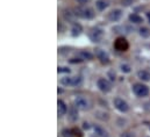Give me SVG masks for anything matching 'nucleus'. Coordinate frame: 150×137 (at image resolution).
Here are the masks:
<instances>
[{"label":"nucleus","instance_id":"nucleus-1","mask_svg":"<svg viewBox=\"0 0 150 137\" xmlns=\"http://www.w3.org/2000/svg\"><path fill=\"white\" fill-rule=\"evenodd\" d=\"M59 83L64 86H78L81 83L80 77H63L61 78Z\"/></svg>","mask_w":150,"mask_h":137},{"label":"nucleus","instance_id":"nucleus-2","mask_svg":"<svg viewBox=\"0 0 150 137\" xmlns=\"http://www.w3.org/2000/svg\"><path fill=\"white\" fill-rule=\"evenodd\" d=\"M75 15L83 19H92L94 16V12L92 8H77L75 11Z\"/></svg>","mask_w":150,"mask_h":137},{"label":"nucleus","instance_id":"nucleus-3","mask_svg":"<svg viewBox=\"0 0 150 137\" xmlns=\"http://www.w3.org/2000/svg\"><path fill=\"white\" fill-rule=\"evenodd\" d=\"M133 91L134 93L140 97V98H143V97H147L149 94V88L148 86L143 85V84H135L134 87H133Z\"/></svg>","mask_w":150,"mask_h":137},{"label":"nucleus","instance_id":"nucleus-4","mask_svg":"<svg viewBox=\"0 0 150 137\" xmlns=\"http://www.w3.org/2000/svg\"><path fill=\"white\" fill-rule=\"evenodd\" d=\"M114 106H115V108H116L117 110H120V112H122V113H126V112H128V109H129L128 103L126 102L123 99H121V98H115V99H114Z\"/></svg>","mask_w":150,"mask_h":137},{"label":"nucleus","instance_id":"nucleus-5","mask_svg":"<svg viewBox=\"0 0 150 137\" xmlns=\"http://www.w3.org/2000/svg\"><path fill=\"white\" fill-rule=\"evenodd\" d=\"M97 85H98V88H99L101 92L107 93V92L111 91V83H110L107 79H105V78H100V79H98Z\"/></svg>","mask_w":150,"mask_h":137},{"label":"nucleus","instance_id":"nucleus-6","mask_svg":"<svg viewBox=\"0 0 150 137\" xmlns=\"http://www.w3.org/2000/svg\"><path fill=\"white\" fill-rule=\"evenodd\" d=\"M74 103H75L76 108L81 109V110H85V109L88 108V101H87V99L84 98V97H77V98H75Z\"/></svg>","mask_w":150,"mask_h":137},{"label":"nucleus","instance_id":"nucleus-7","mask_svg":"<svg viewBox=\"0 0 150 137\" xmlns=\"http://www.w3.org/2000/svg\"><path fill=\"white\" fill-rule=\"evenodd\" d=\"M114 48L119 51H126L128 49V42L123 37H119L114 43Z\"/></svg>","mask_w":150,"mask_h":137},{"label":"nucleus","instance_id":"nucleus-8","mask_svg":"<svg viewBox=\"0 0 150 137\" xmlns=\"http://www.w3.org/2000/svg\"><path fill=\"white\" fill-rule=\"evenodd\" d=\"M103 37H104V32L101 29L96 28L90 33V38L92 42H100L103 40Z\"/></svg>","mask_w":150,"mask_h":137},{"label":"nucleus","instance_id":"nucleus-9","mask_svg":"<svg viewBox=\"0 0 150 137\" xmlns=\"http://www.w3.org/2000/svg\"><path fill=\"white\" fill-rule=\"evenodd\" d=\"M96 55H97L98 59H99L103 64H107V63L110 62V57H108V55H107L104 50H101V49H97V50H96Z\"/></svg>","mask_w":150,"mask_h":137},{"label":"nucleus","instance_id":"nucleus-10","mask_svg":"<svg viewBox=\"0 0 150 137\" xmlns=\"http://www.w3.org/2000/svg\"><path fill=\"white\" fill-rule=\"evenodd\" d=\"M122 16V11L121 9H113L112 12L108 14V19L110 21L112 22H115V21H119Z\"/></svg>","mask_w":150,"mask_h":137},{"label":"nucleus","instance_id":"nucleus-11","mask_svg":"<svg viewBox=\"0 0 150 137\" xmlns=\"http://www.w3.org/2000/svg\"><path fill=\"white\" fill-rule=\"evenodd\" d=\"M67 112H68V107H67L65 102L63 100H58L57 101V113H58V116L65 115Z\"/></svg>","mask_w":150,"mask_h":137},{"label":"nucleus","instance_id":"nucleus-12","mask_svg":"<svg viewBox=\"0 0 150 137\" xmlns=\"http://www.w3.org/2000/svg\"><path fill=\"white\" fill-rule=\"evenodd\" d=\"M137 78L142 81H149L150 80V72L147 70H140L137 72Z\"/></svg>","mask_w":150,"mask_h":137},{"label":"nucleus","instance_id":"nucleus-13","mask_svg":"<svg viewBox=\"0 0 150 137\" xmlns=\"http://www.w3.org/2000/svg\"><path fill=\"white\" fill-rule=\"evenodd\" d=\"M129 20H130V22H133L135 25H139V23H142L143 22L142 16H140L139 14H135V13H133V14L129 15Z\"/></svg>","mask_w":150,"mask_h":137},{"label":"nucleus","instance_id":"nucleus-14","mask_svg":"<svg viewBox=\"0 0 150 137\" xmlns=\"http://www.w3.org/2000/svg\"><path fill=\"white\" fill-rule=\"evenodd\" d=\"M79 56H80V59H87V61H90V59L93 58V55L91 52L86 51V50H80L79 51Z\"/></svg>","mask_w":150,"mask_h":137},{"label":"nucleus","instance_id":"nucleus-15","mask_svg":"<svg viewBox=\"0 0 150 137\" xmlns=\"http://www.w3.org/2000/svg\"><path fill=\"white\" fill-rule=\"evenodd\" d=\"M96 6H97V8H98L99 11H104V9L107 7V4H106L104 0H98L97 4H96Z\"/></svg>","mask_w":150,"mask_h":137},{"label":"nucleus","instance_id":"nucleus-16","mask_svg":"<svg viewBox=\"0 0 150 137\" xmlns=\"http://www.w3.org/2000/svg\"><path fill=\"white\" fill-rule=\"evenodd\" d=\"M140 35H141L142 37H148V36L150 35L149 28H146V27L141 28V29H140Z\"/></svg>","mask_w":150,"mask_h":137},{"label":"nucleus","instance_id":"nucleus-17","mask_svg":"<svg viewBox=\"0 0 150 137\" xmlns=\"http://www.w3.org/2000/svg\"><path fill=\"white\" fill-rule=\"evenodd\" d=\"M80 32H81V27H80V25H75L74 28H72V35H74V36L79 35L80 34Z\"/></svg>","mask_w":150,"mask_h":137},{"label":"nucleus","instance_id":"nucleus-18","mask_svg":"<svg viewBox=\"0 0 150 137\" xmlns=\"http://www.w3.org/2000/svg\"><path fill=\"white\" fill-rule=\"evenodd\" d=\"M76 109H78V108H76V107H74L72 109H71V115H70V119H71V121H76L77 120V117H78V114L76 113Z\"/></svg>","mask_w":150,"mask_h":137},{"label":"nucleus","instance_id":"nucleus-19","mask_svg":"<svg viewBox=\"0 0 150 137\" xmlns=\"http://www.w3.org/2000/svg\"><path fill=\"white\" fill-rule=\"evenodd\" d=\"M120 68H121V71L125 72V73H129L130 72V66L128 64H121Z\"/></svg>","mask_w":150,"mask_h":137},{"label":"nucleus","instance_id":"nucleus-20","mask_svg":"<svg viewBox=\"0 0 150 137\" xmlns=\"http://www.w3.org/2000/svg\"><path fill=\"white\" fill-rule=\"evenodd\" d=\"M134 2V0H121V4L123 5V6H129V5H132Z\"/></svg>","mask_w":150,"mask_h":137},{"label":"nucleus","instance_id":"nucleus-21","mask_svg":"<svg viewBox=\"0 0 150 137\" xmlns=\"http://www.w3.org/2000/svg\"><path fill=\"white\" fill-rule=\"evenodd\" d=\"M58 72H59V73H61V72H68V73H69L70 70L68 68H58Z\"/></svg>","mask_w":150,"mask_h":137},{"label":"nucleus","instance_id":"nucleus-22","mask_svg":"<svg viewBox=\"0 0 150 137\" xmlns=\"http://www.w3.org/2000/svg\"><path fill=\"white\" fill-rule=\"evenodd\" d=\"M121 137H135L134 136V134H132V133H125V134H122Z\"/></svg>","mask_w":150,"mask_h":137},{"label":"nucleus","instance_id":"nucleus-23","mask_svg":"<svg viewBox=\"0 0 150 137\" xmlns=\"http://www.w3.org/2000/svg\"><path fill=\"white\" fill-rule=\"evenodd\" d=\"M63 136L64 137H71L70 131H69V130H64V131H63Z\"/></svg>","mask_w":150,"mask_h":137},{"label":"nucleus","instance_id":"nucleus-24","mask_svg":"<svg viewBox=\"0 0 150 137\" xmlns=\"http://www.w3.org/2000/svg\"><path fill=\"white\" fill-rule=\"evenodd\" d=\"M90 0H77V2L78 4H80V5H84V4H87Z\"/></svg>","mask_w":150,"mask_h":137},{"label":"nucleus","instance_id":"nucleus-25","mask_svg":"<svg viewBox=\"0 0 150 137\" xmlns=\"http://www.w3.org/2000/svg\"><path fill=\"white\" fill-rule=\"evenodd\" d=\"M147 16H148V20H149V23H150V12L149 13H147Z\"/></svg>","mask_w":150,"mask_h":137}]
</instances>
